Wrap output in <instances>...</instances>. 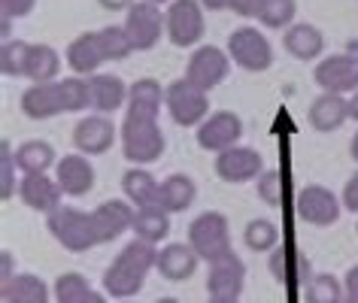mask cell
Segmentation results:
<instances>
[{
	"mask_svg": "<svg viewBox=\"0 0 358 303\" xmlns=\"http://www.w3.org/2000/svg\"><path fill=\"white\" fill-rule=\"evenodd\" d=\"M158 264V249L155 243L134 237L119 255L113 258V264L103 273V291L110 297L131 300L134 294H140V288L146 285L149 270H155Z\"/></svg>",
	"mask_w": 358,
	"mask_h": 303,
	"instance_id": "1",
	"label": "cell"
},
{
	"mask_svg": "<svg viewBox=\"0 0 358 303\" xmlns=\"http://www.w3.org/2000/svg\"><path fill=\"white\" fill-rule=\"evenodd\" d=\"M119 140H122V155L128 158L134 167H146L155 164L161 155H164V131H161L158 121L152 119H134V115H124L122 128H119Z\"/></svg>",
	"mask_w": 358,
	"mask_h": 303,
	"instance_id": "2",
	"label": "cell"
},
{
	"mask_svg": "<svg viewBox=\"0 0 358 303\" xmlns=\"http://www.w3.org/2000/svg\"><path fill=\"white\" fill-rule=\"evenodd\" d=\"M189 246L201 255V261H207V264H216L222 258L234 255V249H231L228 219L216 209L201 212V216L189 225Z\"/></svg>",
	"mask_w": 358,
	"mask_h": 303,
	"instance_id": "3",
	"label": "cell"
},
{
	"mask_svg": "<svg viewBox=\"0 0 358 303\" xmlns=\"http://www.w3.org/2000/svg\"><path fill=\"white\" fill-rule=\"evenodd\" d=\"M46 228L67 252H88V249L101 246L97 243V234H94L92 212H83L76 207H64V203H61L55 212L46 216Z\"/></svg>",
	"mask_w": 358,
	"mask_h": 303,
	"instance_id": "4",
	"label": "cell"
},
{
	"mask_svg": "<svg viewBox=\"0 0 358 303\" xmlns=\"http://www.w3.org/2000/svg\"><path fill=\"white\" fill-rule=\"evenodd\" d=\"M210 91H203L189 79H176L167 85V112L179 128H201V121L210 115Z\"/></svg>",
	"mask_w": 358,
	"mask_h": 303,
	"instance_id": "5",
	"label": "cell"
},
{
	"mask_svg": "<svg viewBox=\"0 0 358 303\" xmlns=\"http://www.w3.org/2000/svg\"><path fill=\"white\" fill-rule=\"evenodd\" d=\"M228 55L240 70H246V73H264V70H271V64H273L271 40L258 28H252V24H243V28H237L228 37Z\"/></svg>",
	"mask_w": 358,
	"mask_h": 303,
	"instance_id": "6",
	"label": "cell"
},
{
	"mask_svg": "<svg viewBox=\"0 0 358 303\" xmlns=\"http://www.w3.org/2000/svg\"><path fill=\"white\" fill-rule=\"evenodd\" d=\"M167 40L176 49H192L203 37V6L201 0H173L164 13Z\"/></svg>",
	"mask_w": 358,
	"mask_h": 303,
	"instance_id": "7",
	"label": "cell"
},
{
	"mask_svg": "<svg viewBox=\"0 0 358 303\" xmlns=\"http://www.w3.org/2000/svg\"><path fill=\"white\" fill-rule=\"evenodd\" d=\"M124 31L134 43V52H149L158 46L161 34H167L164 15H161L158 3H149V0H137V3L124 15Z\"/></svg>",
	"mask_w": 358,
	"mask_h": 303,
	"instance_id": "8",
	"label": "cell"
},
{
	"mask_svg": "<svg viewBox=\"0 0 358 303\" xmlns=\"http://www.w3.org/2000/svg\"><path fill=\"white\" fill-rule=\"evenodd\" d=\"M294 209H298V219H303L307 225L331 228V225H337L340 212H343V200L331 189H325V185H307L294 198Z\"/></svg>",
	"mask_w": 358,
	"mask_h": 303,
	"instance_id": "9",
	"label": "cell"
},
{
	"mask_svg": "<svg viewBox=\"0 0 358 303\" xmlns=\"http://www.w3.org/2000/svg\"><path fill=\"white\" fill-rule=\"evenodd\" d=\"M313 79L322 91L331 94H355L358 91V55L349 52H337V55H325L313 70Z\"/></svg>",
	"mask_w": 358,
	"mask_h": 303,
	"instance_id": "10",
	"label": "cell"
},
{
	"mask_svg": "<svg viewBox=\"0 0 358 303\" xmlns=\"http://www.w3.org/2000/svg\"><path fill=\"white\" fill-rule=\"evenodd\" d=\"M228 70H231L228 52H222L219 46H198L192 52L189 64H185V79L203 88V91H213L228 79Z\"/></svg>",
	"mask_w": 358,
	"mask_h": 303,
	"instance_id": "11",
	"label": "cell"
},
{
	"mask_svg": "<svg viewBox=\"0 0 358 303\" xmlns=\"http://www.w3.org/2000/svg\"><path fill=\"white\" fill-rule=\"evenodd\" d=\"M240 137H243V121H240V115L231 112V110L210 112L198 128V146L203 152H216V155L231 149V146H237Z\"/></svg>",
	"mask_w": 358,
	"mask_h": 303,
	"instance_id": "12",
	"label": "cell"
},
{
	"mask_svg": "<svg viewBox=\"0 0 358 303\" xmlns=\"http://www.w3.org/2000/svg\"><path fill=\"white\" fill-rule=\"evenodd\" d=\"M264 173V161L255 149L249 146H231L216 155V176L228 185H243L252 182Z\"/></svg>",
	"mask_w": 358,
	"mask_h": 303,
	"instance_id": "13",
	"label": "cell"
},
{
	"mask_svg": "<svg viewBox=\"0 0 358 303\" xmlns=\"http://www.w3.org/2000/svg\"><path fill=\"white\" fill-rule=\"evenodd\" d=\"M134 216H137V207L131 200H106L101 207L92 209V219H94V234H97V243H113L119 239L124 230L134 228Z\"/></svg>",
	"mask_w": 358,
	"mask_h": 303,
	"instance_id": "14",
	"label": "cell"
},
{
	"mask_svg": "<svg viewBox=\"0 0 358 303\" xmlns=\"http://www.w3.org/2000/svg\"><path fill=\"white\" fill-rule=\"evenodd\" d=\"M64 61L67 67L73 70L76 76H94L101 73V67L106 64V49L101 43V31H85L70 43L67 52H64Z\"/></svg>",
	"mask_w": 358,
	"mask_h": 303,
	"instance_id": "15",
	"label": "cell"
},
{
	"mask_svg": "<svg viewBox=\"0 0 358 303\" xmlns=\"http://www.w3.org/2000/svg\"><path fill=\"white\" fill-rule=\"evenodd\" d=\"M115 142V124L106 119V115H85V119L76 121L73 128V146L83 155H106Z\"/></svg>",
	"mask_w": 358,
	"mask_h": 303,
	"instance_id": "16",
	"label": "cell"
},
{
	"mask_svg": "<svg viewBox=\"0 0 358 303\" xmlns=\"http://www.w3.org/2000/svg\"><path fill=\"white\" fill-rule=\"evenodd\" d=\"M19 198L28 209L34 212H55L61 207V185L55 176H46V173H22V182H19Z\"/></svg>",
	"mask_w": 358,
	"mask_h": 303,
	"instance_id": "17",
	"label": "cell"
},
{
	"mask_svg": "<svg viewBox=\"0 0 358 303\" xmlns=\"http://www.w3.org/2000/svg\"><path fill=\"white\" fill-rule=\"evenodd\" d=\"M55 179L61 185V191L67 198H83L94 189V167L88 161V155L83 152H73V155L58 158L55 164Z\"/></svg>",
	"mask_w": 358,
	"mask_h": 303,
	"instance_id": "18",
	"label": "cell"
},
{
	"mask_svg": "<svg viewBox=\"0 0 358 303\" xmlns=\"http://www.w3.org/2000/svg\"><path fill=\"white\" fill-rule=\"evenodd\" d=\"M243 285H246V264L237 255H228L222 261L210 264V273H207L210 297H240Z\"/></svg>",
	"mask_w": 358,
	"mask_h": 303,
	"instance_id": "19",
	"label": "cell"
},
{
	"mask_svg": "<svg viewBox=\"0 0 358 303\" xmlns=\"http://www.w3.org/2000/svg\"><path fill=\"white\" fill-rule=\"evenodd\" d=\"M22 112L34 121L55 119L64 112V94H61V82H37L22 94Z\"/></svg>",
	"mask_w": 358,
	"mask_h": 303,
	"instance_id": "20",
	"label": "cell"
},
{
	"mask_svg": "<svg viewBox=\"0 0 358 303\" xmlns=\"http://www.w3.org/2000/svg\"><path fill=\"white\" fill-rule=\"evenodd\" d=\"M271 273H273V279L285 285V288H298V285H307L313 276H310V261L303 258L298 249H292V246H276L273 252H271Z\"/></svg>",
	"mask_w": 358,
	"mask_h": 303,
	"instance_id": "21",
	"label": "cell"
},
{
	"mask_svg": "<svg viewBox=\"0 0 358 303\" xmlns=\"http://www.w3.org/2000/svg\"><path fill=\"white\" fill-rule=\"evenodd\" d=\"M198 264H201V255L189 243H170L158 252L155 270L170 282H185L198 273Z\"/></svg>",
	"mask_w": 358,
	"mask_h": 303,
	"instance_id": "22",
	"label": "cell"
},
{
	"mask_svg": "<svg viewBox=\"0 0 358 303\" xmlns=\"http://www.w3.org/2000/svg\"><path fill=\"white\" fill-rule=\"evenodd\" d=\"M164 103H167V88H161V82L152 76H143L128 88V115H134V119L158 121V112Z\"/></svg>",
	"mask_w": 358,
	"mask_h": 303,
	"instance_id": "23",
	"label": "cell"
},
{
	"mask_svg": "<svg viewBox=\"0 0 358 303\" xmlns=\"http://www.w3.org/2000/svg\"><path fill=\"white\" fill-rule=\"evenodd\" d=\"M307 119L313 124V131H319V133H331V131L343 128V124L349 121V97L322 91L316 101L310 103Z\"/></svg>",
	"mask_w": 358,
	"mask_h": 303,
	"instance_id": "24",
	"label": "cell"
},
{
	"mask_svg": "<svg viewBox=\"0 0 358 303\" xmlns=\"http://www.w3.org/2000/svg\"><path fill=\"white\" fill-rule=\"evenodd\" d=\"M88 88H92V106L101 115H110L122 106H128V88L122 76L115 73H94L88 76Z\"/></svg>",
	"mask_w": 358,
	"mask_h": 303,
	"instance_id": "25",
	"label": "cell"
},
{
	"mask_svg": "<svg viewBox=\"0 0 358 303\" xmlns=\"http://www.w3.org/2000/svg\"><path fill=\"white\" fill-rule=\"evenodd\" d=\"M282 49L289 52L294 61H316L325 52V37L316 24L310 22H294L289 31L282 34Z\"/></svg>",
	"mask_w": 358,
	"mask_h": 303,
	"instance_id": "26",
	"label": "cell"
},
{
	"mask_svg": "<svg viewBox=\"0 0 358 303\" xmlns=\"http://www.w3.org/2000/svg\"><path fill=\"white\" fill-rule=\"evenodd\" d=\"M0 297L3 303H49V285L34 273H15L10 276L3 285H0Z\"/></svg>",
	"mask_w": 358,
	"mask_h": 303,
	"instance_id": "27",
	"label": "cell"
},
{
	"mask_svg": "<svg viewBox=\"0 0 358 303\" xmlns=\"http://www.w3.org/2000/svg\"><path fill=\"white\" fill-rule=\"evenodd\" d=\"M194 198H198V185L185 173H173L158 185V207L167 209L170 216L173 212H185L194 203Z\"/></svg>",
	"mask_w": 358,
	"mask_h": 303,
	"instance_id": "28",
	"label": "cell"
},
{
	"mask_svg": "<svg viewBox=\"0 0 358 303\" xmlns=\"http://www.w3.org/2000/svg\"><path fill=\"white\" fill-rule=\"evenodd\" d=\"M158 185H161V182H158L149 170H143V167H131V170H124V176H122V191H124V198H128L137 209L158 203Z\"/></svg>",
	"mask_w": 358,
	"mask_h": 303,
	"instance_id": "29",
	"label": "cell"
},
{
	"mask_svg": "<svg viewBox=\"0 0 358 303\" xmlns=\"http://www.w3.org/2000/svg\"><path fill=\"white\" fill-rule=\"evenodd\" d=\"M15 164H19L22 173H46L49 167L58 164L55 149L46 140H24L19 149H15Z\"/></svg>",
	"mask_w": 358,
	"mask_h": 303,
	"instance_id": "30",
	"label": "cell"
},
{
	"mask_svg": "<svg viewBox=\"0 0 358 303\" xmlns=\"http://www.w3.org/2000/svg\"><path fill=\"white\" fill-rule=\"evenodd\" d=\"M55 303H106L101 291H94L83 273H61L55 279Z\"/></svg>",
	"mask_w": 358,
	"mask_h": 303,
	"instance_id": "31",
	"label": "cell"
},
{
	"mask_svg": "<svg viewBox=\"0 0 358 303\" xmlns=\"http://www.w3.org/2000/svg\"><path fill=\"white\" fill-rule=\"evenodd\" d=\"M61 73V55L49 43H31V58H28V73L24 79L37 82H55Z\"/></svg>",
	"mask_w": 358,
	"mask_h": 303,
	"instance_id": "32",
	"label": "cell"
},
{
	"mask_svg": "<svg viewBox=\"0 0 358 303\" xmlns=\"http://www.w3.org/2000/svg\"><path fill=\"white\" fill-rule=\"evenodd\" d=\"M134 234L140 239H146V243H161L167 234H170V212L161 209L158 203H152V207H143L137 209V216H134Z\"/></svg>",
	"mask_w": 358,
	"mask_h": 303,
	"instance_id": "33",
	"label": "cell"
},
{
	"mask_svg": "<svg viewBox=\"0 0 358 303\" xmlns=\"http://www.w3.org/2000/svg\"><path fill=\"white\" fill-rule=\"evenodd\" d=\"M28 58H31V43L3 40V46H0V70H3V76L24 79V73H28Z\"/></svg>",
	"mask_w": 358,
	"mask_h": 303,
	"instance_id": "34",
	"label": "cell"
},
{
	"mask_svg": "<svg viewBox=\"0 0 358 303\" xmlns=\"http://www.w3.org/2000/svg\"><path fill=\"white\" fill-rule=\"evenodd\" d=\"M243 243L252 252H273L280 246V228L271 219H252L243 228Z\"/></svg>",
	"mask_w": 358,
	"mask_h": 303,
	"instance_id": "35",
	"label": "cell"
},
{
	"mask_svg": "<svg viewBox=\"0 0 358 303\" xmlns=\"http://www.w3.org/2000/svg\"><path fill=\"white\" fill-rule=\"evenodd\" d=\"M303 297L307 303H340L343 300V279L331 273H316L303 285Z\"/></svg>",
	"mask_w": 358,
	"mask_h": 303,
	"instance_id": "36",
	"label": "cell"
},
{
	"mask_svg": "<svg viewBox=\"0 0 358 303\" xmlns=\"http://www.w3.org/2000/svg\"><path fill=\"white\" fill-rule=\"evenodd\" d=\"M294 13H298L294 0H264L262 13H258V22L273 31H289L294 24Z\"/></svg>",
	"mask_w": 358,
	"mask_h": 303,
	"instance_id": "37",
	"label": "cell"
},
{
	"mask_svg": "<svg viewBox=\"0 0 358 303\" xmlns=\"http://www.w3.org/2000/svg\"><path fill=\"white\" fill-rule=\"evenodd\" d=\"M61 82V94H64V112H83L92 106V88H88V79L79 76H67L58 79Z\"/></svg>",
	"mask_w": 358,
	"mask_h": 303,
	"instance_id": "38",
	"label": "cell"
},
{
	"mask_svg": "<svg viewBox=\"0 0 358 303\" xmlns=\"http://www.w3.org/2000/svg\"><path fill=\"white\" fill-rule=\"evenodd\" d=\"M101 43H103L106 58H110V61H124L134 52V43L128 37V31H124V24H122V28H115V24H106V28H101Z\"/></svg>",
	"mask_w": 358,
	"mask_h": 303,
	"instance_id": "39",
	"label": "cell"
},
{
	"mask_svg": "<svg viewBox=\"0 0 358 303\" xmlns=\"http://www.w3.org/2000/svg\"><path fill=\"white\" fill-rule=\"evenodd\" d=\"M15 152L10 146V140L0 142V198L3 200H13L15 194Z\"/></svg>",
	"mask_w": 358,
	"mask_h": 303,
	"instance_id": "40",
	"label": "cell"
},
{
	"mask_svg": "<svg viewBox=\"0 0 358 303\" xmlns=\"http://www.w3.org/2000/svg\"><path fill=\"white\" fill-rule=\"evenodd\" d=\"M255 191H258V198H262L267 207H280V173L264 170L262 176H258Z\"/></svg>",
	"mask_w": 358,
	"mask_h": 303,
	"instance_id": "41",
	"label": "cell"
},
{
	"mask_svg": "<svg viewBox=\"0 0 358 303\" xmlns=\"http://www.w3.org/2000/svg\"><path fill=\"white\" fill-rule=\"evenodd\" d=\"M34 6H37V0H0V13L6 19H24L34 13Z\"/></svg>",
	"mask_w": 358,
	"mask_h": 303,
	"instance_id": "42",
	"label": "cell"
},
{
	"mask_svg": "<svg viewBox=\"0 0 358 303\" xmlns=\"http://www.w3.org/2000/svg\"><path fill=\"white\" fill-rule=\"evenodd\" d=\"M264 0H231L228 10L240 15V19H258V13H262Z\"/></svg>",
	"mask_w": 358,
	"mask_h": 303,
	"instance_id": "43",
	"label": "cell"
},
{
	"mask_svg": "<svg viewBox=\"0 0 358 303\" xmlns=\"http://www.w3.org/2000/svg\"><path fill=\"white\" fill-rule=\"evenodd\" d=\"M340 200H343V209L358 212V170L349 176V182L343 185V194H340Z\"/></svg>",
	"mask_w": 358,
	"mask_h": 303,
	"instance_id": "44",
	"label": "cell"
},
{
	"mask_svg": "<svg viewBox=\"0 0 358 303\" xmlns=\"http://www.w3.org/2000/svg\"><path fill=\"white\" fill-rule=\"evenodd\" d=\"M340 303H358V264L349 267L343 276V300Z\"/></svg>",
	"mask_w": 358,
	"mask_h": 303,
	"instance_id": "45",
	"label": "cell"
},
{
	"mask_svg": "<svg viewBox=\"0 0 358 303\" xmlns=\"http://www.w3.org/2000/svg\"><path fill=\"white\" fill-rule=\"evenodd\" d=\"M97 3H101L103 10H110V13H122V10H131L137 0H97Z\"/></svg>",
	"mask_w": 358,
	"mask_h": 303,
	"instance_id": "46",
	"label": "cell"
},
{
	"mask_svg": "<svg viewBox=\"0 0 358 303\" xmlns=\"http://www.w3.org/2000/svg\"><path fill=\"white\" fill-rule=\"evenodd\" d=\"M228 3H231V0H201V6H203V10H210V13L228 10Z\"/></svg>",
	"mask_w": 358,
	"mask_h": 303,
	"instance_id": "47",
	"label": "cell"
},
{
	"mask_svg": "<svg viewBox=\"0 0 358 303\" xmlns=\"http://www.w3.org/2000/svg\"><path fill=\"white\" fill-rule=\"evenodd\" d=\"M10 276H15V270H13V255L3 252V282L10 279Z\"/></svg>",
	"mask_w": 358,
	"mask_h": 303,
	"instance_id": "48",
	"label": "cell"
},
{
	"mask_svg": "<svg viewBox=\"0 0 358 303\" xmlns=\"http://www.w3.org/2000/svg\"><path fill=\"white\" fill-rule=\"evenodd\" d=\"M349 119L358 121V91H355L352 97H349Z\"/></svg>",
	"mask_w": 358,
	"mask_h": 303,
	"instance_id": "49",
	"label": "cell"
},
{
	"mask_svg": "<svg viewBox=\"0 0 358 303\" xmlns=\"http://www.w3.org/2000/svg\"><path fill=\"white\" fill-rule=\"evenodd\" d=\"M349 155H352V161H358V131H355V137L349 140Z\"/></svg>",
	"mask_w": 358,
	"mask_h": 303,
	"instance_id": "50",
	"label": "cell"
},
{
	"mask_svg": "<svg viewBox=\"0 0 358 303\" xmlns=\"http://www.w3.org/2000/svg\"><path fill=\"white\" fill-rule=\"evenodd\" d=\"M207 303H237V297H210Z\"/></svg>",
	"mask_w": 358,
	"mask_h": 303,
	"instance_id": "51",
	"label": "cell"
},
{
	"mask_svg": "<svg viewBox=\"0 0 358 303\" xmlns=\"http://www.w3.org/2000/svg\"><path fill=\"white\" fill-rule=\"evenodd\" d=\"M155 303H179V300H176V297H158Z\"/></svg>",
	"mask_w": 358,
	"mask_h": 303,
	"instance_id": "52",
	"label": "cell"
},
{
	"mask_svg": "<svg viewBox=\"0 0 358 303\" xmlns=\"http://www.w3.org/2000/svg\"><path fill=\"white\" fill-rule=\"evenodd\" d=\"M149 3H158L161 6V3H173V0H149Z\"/></svg>",
	"mask_w": 358,
	"mask_h": 303,
	"instance_id": "53",
	"label": "cell"
},
{
	"mask_svg": "<svg viewBox=\"0 0 358 303\" xmlns=\"http://www.w3.org/2000/svg\"><path fill=\"white\" fill-rule=\"evenodd\" d=\"M119 303H134V300H119Z\"/></svg>",
	"mask_w": 358,
	"mask_h": 303,
	"instance_id": "54",
	"label": "cell"
},
{
	"mask_svg": "<svg viewBox=\"0 0 358 303\" xmlns=\"http://www.w3.org/2000/svg\"><path fill=\"white\" fill-rule=\"evenodd\" d=\"M355 230H358V225H355Z\"/></svg>",
	"mask_w": 358,
	"mask_h": 303,
	"instance_id": "55",
	"label": "cell"
}]
</instances>
